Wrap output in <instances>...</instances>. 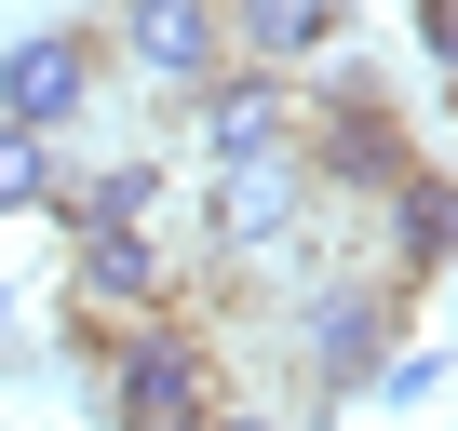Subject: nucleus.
<instances>
[{
    "label": "nucleus",
    "instance_id": "obj_1",
    "mask_svg": "<svg viewBox=\"0 0 458 431\" xmlns=\"http://www.w3.org/2000/svg\"><path fill=\"white\" fill-rule=\"evenodd\" d=\"M404 162H418V122L391 108V81L351 68V55H324V81L297 95V175H310V202H377Z\"/></svg>",
    "mask_w": 458,
    "mask_h": 431
},
{
    "label": "nucleus",
    "instance_id": "obj_2",
    "mask_svg": "<svg viewBox=\"0 0 458 431\" xmlns=\"http://www.w3.org/2000/svg\"><path fill=\"white\" fill-rule=\"evenodd\" d=\"M81 391H95V431H216V351L175 310L95 337L81 351Z\"/></svg>",
    "mask_w": 458,
    "mask_h": 431
},
{
    "label": "nucleus",
    "instance_id": "obj_3",
    "mask_svg": "<svg viewBox=\"0 0 458 431\" xmlns=\"http://www.w3.org/2000/svg\"><path fill=\"white\" fill-rule=\"evenodd\" d=\"M68 310H81L68 351H95V337L175 310V257H162V230H68Z\"/></svg>",
    "mask_w": 458,
    "mask_h": 431
},
{
    "label": "nucleus",
    "instance_id": "obj_4",
    "mask_svg": "<svg viewBox=\"0 0 458 431\" xmlns=\"http://www.w3.org/2000/svg\"><path fill=\"white\" fill-rule=\"evenodd\" d=\"M404 337V297L377 283V270H351V283H310L297 297V391L310 404H337V391H364V364Z\"/></svg>",
    "mask_w": 458,
    "mask_h": 431
},
{
    "label": "nucleus",
    "instance_id": "obj_5",
    "mask_svg": "<svg viewBox=\"0 0 458 431\" xmlns=\"http://www.w3.org/2000/svg\"><path fill=\"white\" fill-rule=\"evenodd\" d=\"M95 95H108V41H95V28H28V41H0V122H14V135L55 148Z\"/></svg>",
    "mask_w": 458,
    "mask_h": 431
},
{
    "label": "nucleus",
    "instance_id": "obj_6",
    "mask_svg": "<svg viewBox=\"0 0 458 431\" xmlns=\"http://www.w3.org/2000/svg\"><path fill=\"white\" fill-rule=\"evenodd\" d=\"M189 135H202V175L284 162L297 148V81L284 68H216V81H189Z\"/></svg>",
    "mask_w": 458,
    "mask_h": 431
},
{
    "label": "nucleus",
    "instance_id": "obj_7",
    "mask_svg": "<svg viewBox=\"0 0 458 431\" xmlns=\"http://www.w3.org/2000/svg\"><path fill=\"white\" fill-rule=\"evenodd\" d=\"M445 257H458V189H445V148H418L377 189V283L418 297V283H445Z\"/></svg>",
    "mask_w": 458,
    "mask_h": 431
},
{
    "label": "nucleus",
    "instance_id": "obj_8",
    "mask_svg": "<svg viewBox=\"0 0 458 431\" xmlns=\"http://www.w3.org/2000/svg\"><path fill=\"white\" fill-rule=\"evenodd\" d=\"M108 41H122V68L162 81V95H189V81L229 68V14H216V0H108Z\"/></svg>",
    "mask_w": 458,
    "mask_h": 431
},
{
    "label": "nucleus",
    "instance_id": "obj_9",
    "mask_svg": "<svg viewBox=\"0 0 458 431\" xmlns=\"http://www.w3.org/2000/svg\"><path fill=\"white\" fill-rule=\"evenodd\" d=\"M229 14V68H324L337 55V28H351V0H216Z\"/></svg>",
    "mask_w": 458,
    "mask_h": 431
},
{
    "label": "nucleus",
    "instance_id": "obj_10",
    "mask_svg": "<svg viewBox=\"0 0 458 431\" xmlns=\"http://www.w3.org/2000/svg\"><path fill=\"white\" fill-rule=\"evenodd\" d=\"M55 216H68V230H148V216H162V162H95V175H55Z\"/></svg>",
    "mask_w": 458,
    "mask_h": 431
},
{
    "label": "nucleus",
    "instance_id": "obj_11",
    "mask_svg": "<svg viewBox=\"0 0 458 431\" xmlns=\"http://www.w3.org/2000/svg\"><path fill=\"white\" fill-rule=\"evenodd\" d=\"M0 216H55V148L0 122Z\"/></svg>",
    "mask_w": 458,
    "mask_h": 431
},
{
    "label": "nucleus",
    "instance_id": "obj_12",
    "mask_svg": "<svg viewBox=\"0 0 458 431\" xmlns=\"http://www.w3.org/2000/svg\"><path fill=\"white\" fill-rule=\"evenodd\" d=\"M364 377H377L391 404H445V337H391V351H377Z\"/></svg>",
    "mask_w": 458,
    "mask_h": 431
},
{
    "label": "nucleus",
    "instance_id": "obj_13",
    "mask_svg": "<svg viewBox=\"0 0 458 431\" xmlns=\"http://www.w3.org/2000/svg\"><path fill=\"white\" fill-rule=\"evenodd\" d=\"M404 41H418L431 81H445V55H458V0H404Z\"/></svg>",
    "mask_w": 458,
    "mask_h": 431
},
{
    "label": "nucleus",
    "instance_id": "obj_14",
    "mask_svg": "<svg viewBox=\"0 0 458 431\" xmlns=\"http://www.w3.org/2000/svg\"><path fill=\"white\" fill-rule=\"evenodd\" d=\"M216 431H297V418H216Z\"/></svg>",
    "mask_w": 458,
    "mask_h": 431
},
{
    "label": "nucleus",
    "instance_id": "obj_15",
    "mask_svg": "<svg viewBox=\"0 0 458 431\" xmlns=\"http://www.w3.org/2000/svg\"><path fill=\"white\" fill-rule=\"evenodd\" d=\"M0 351H14V297H0Z\"/></svg>",
    "mask_w": 458,
    "mask_h": 431
}]
</instances>
